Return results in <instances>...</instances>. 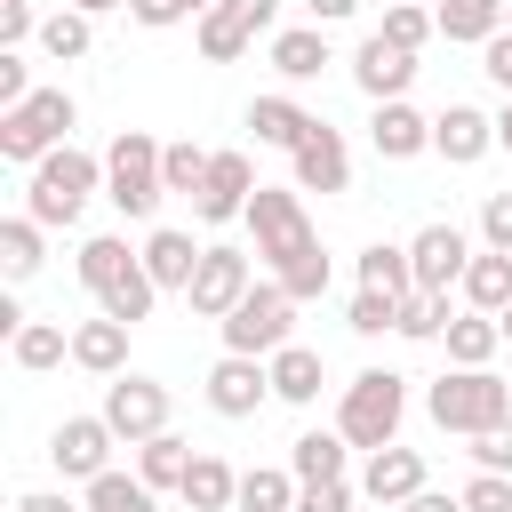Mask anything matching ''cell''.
I'll list each match as a JSON object with an SVG mask.
<instances>
[{
    "label": "cell",
    "mask_w": 512,
    "mask_h": 512,
    "mask_svg": "<svg viewBox=\"0 0 512 512\" xmlns=\"http://www.w3.org/2000/svg\"><path fill=\"white\" fill-rule=\"evenodd\" d=\"M104 192V160H88L80 144H56L40 168H32V184H24V216L32 224H80V208Z\"/></svg>",
    "instance_id": "obj_1"
},
{
    "label": "cell",
    "mask_w": 512,
    "mask_h": 512,
    "mask_svg": "<svg viewBox=\"0 0 512 512\" xmlns=\"http://www.w3.org/2000/svg\"><path fill=\"white\" fill-rule=\"evenodd\" d=\"M424 408H432V424H440V432L480 440V432L512 424V384H504L496 368H448V376L424 392Z\"/></svg>",
    "instance_id": "obj_2"
},
{
    "label": "cell",
    "mask_w": 512,
    "mask_h": 512,
    "mask_svg": "<svg viewBox=\"0 0 512 512\" xmlns=\"http://www.w3.org/2000/svg\"><path fill=\"white\" fill-rule=\"evenodd\" d=\"M400 416H408V376H392V368H360L352 384H344V408H336V432L352 440V448H392L400 440Z\"/></svg>",
    "instance_id": "obj_3"
},
{
    "label": "cell",
    "mask_w": 512,
    "mask_h": 512,
    "mask_svg": "<svg viewBox=\"0 0 512 512\" xmlns=\"http://www.w3.org/2000/svg\"><path fill=\"white\" fill-rule=\"evenodd\" d=\"M160 152H168V144H152L144 128H120V136H112V152H104V200H112L128 224H144V216L168 200Z\"/></svg>",
    "instance_id": "obj_4"
},
{
    "label": "cell",
    "mask_w": 512,
    "mask_h": 512,
    "mask_svg": "<svg viewBox=\"0 0 512 512\" xmlns=\"http://www.w3.org/2000/svg\"><path fill=\"white\" fill-rule=\"evenodd\" d=\"M72 120H80V104L64 96V88H32L16 112H0V160H16V168H40L64 136H72Z\"/></svg>",
    "instance_id": "obj_5"
},
{
    "label": "cell",
    "mask_w": 512,
    "mask_h": 512,
    "mask_svg": "<svg viewBox=\"0 0 512 512\" xmlns=\"http://www.w3.org/2000/svg\"><path fill=\"white\" fill-rule=\"evenodd\" d=\"M248 232H256V256H264L272 272H288L296 256H312V248H320V232H312L304 200H296V192H280V184H256V200H248Z\"/></svg>",
    "instance_id": "obj_6"
},
{
    "label": "cell",
    "mask_w": 512,
    "mask_h": 512,
    "mask_svg": "<svg viewBox=\"0 0 512 512\" xmlns=\"http://www.w3.org/2000/svg\"><path fill=\"white\" fill-rule=\"evenodd\" d=\"M224 328V352H248V360H272L280 344H296L288 328H296V296L280 288V280H256L248 296H240V312L232 320H216Z\"/></svg>",
    "instance_id": "obj_7"
},
{
    "label": "cell",
    "mask_w": 512,
    "mask_h": 512,
    "mask_svg": "<svg viewBox=\"0 0 512 512\" xmlns=\"http://www.w3.org/2000/svg\"><path fill=\"white\" fill-rule=\"evenodd\" d=\"M96 416H104L128 448H144V440H160V432H168V384H152V376H112Z\"/></svg>",
    "instance_id": "obj_8"
},
{
    "label": "cell",
    "mask_w": 512,
    "mask_h": 512,
    "mask_svg": "<svg viewBox=\"0 0 512 512\" xmlns=\"http://www.w3.org/2000/svg\"><path fill=\"white\" fill-rule=\"evenodd\" d=\"M248 288H256L248 248H208V256H200V272H192V288H184V304H192L200 320H232Z\"/></svg>",
    "instance_id": "obj_9"
},
{
    "label": "cell",
    "mask_w": 512,
    "mask_h": 512,
    "mask_svg": "<svg viewBox=\"0 0 512 512\" xmlns=\"http://www.w3.org/2000/svg\"><path fill=\"white\" fill-rule=\"evenodd\" d=\"M112 424L104 416H64L56 432H48V464L64 472V480H104L112 472Z\"/></svg>",
    "instance_id": "obj_10"
},
{
    "label": "cell",
    "mask_w": 512,
    "mask_h": 512,
    "mask_svg": "<svg viewBox=\"0 0 512 512\" xmlns=\"http://www.w3.org/2000/svg\"><path fill=\"white\" fill-rule=\"evenodd\" d=\"M408 264H416V288H424V296H448V288H464L472 240H464L456 224H424V232L408 240Z\"/></svg>",
    "instance_id": "obj_11"
},
{
    "label": "cell",
    "mask_w": 512,
    "mask_h": 512,
    "mask_svg": "<svg viewBox=\"0 0 512 512\" xmlns=\"http://www.w3.org/2000/svg\"><path fill=\"white\" fill-rule=\"evenodd\" d=\"M248 200H256L248 152H216V160H208V184L192 192V216H200V224H232V216H248Z\"/></svg>",
    "instance_id": "obj_12"
},
{
    "label": "cell",
    "mask_w": 512,
    "mask_h": 512,
    "mask_svg": "<svg viewBox=\"0 0 512 512\" xmlns=\"http://www.w3.org/2000/svg\"><path fill=\"white\" fill-rule=\"evenodd\" d=\"M264 400H272V368H264V360L224 352V360L208 368V408H216V416H256Z\"/></svg>",
    "instance_id": "obj_13"
},
{
    "label": "cell",
    "mask_w": 512,
    "mask_h": 512,
    "mask_svg": "<svg viewBox=\"0 0 512 512\" xmlns=\"http://www.w3.org/2000/svg\"><path fill=\"white\" fill-rule=\"evenodd\" d=\"M288 160H296V192H352V152H344V136L328 120H312V136Z\"/></svg>",
    "instance_id": "obj_14"
},
{
    "label": "cell",
    "mask_w": 512,
    "mask_h": 512,
    "mask_svg": "<svg viewBox=\"0 0 512 512\" xmlns=\"http://www.w3.org/2000/svg\"><path fill=\"white\" fill-rule=\"evenodd\" d=\"M352 80H360V96L400 104V96H408V80H416V56H408V48H392L384 32H368V40H360V56H352Z\"/></svg>",
    "instance_id": "obj_15"
},
{
    "label": "cell",
    "mask_w": 512,
    "mask_h": 512,
    "mask_svg": "<svg viewBox=\"0 0 512 512\" xmlns=\"http://www.w3.org/2000/svg\"><path fill=\"white\" fill-rule=\"evenodd\" d=\"M488 144H496V120H488L480 104H448V112L432 120V152H440L448 168H472V160H488Z\"/></svg>",
    "instance_id": "obj_16"
},
{
    "label": "cell",
    "mask_w": 512,
    "mask_h": 512,
    "mask_svg": "<svg viewBox=\"0 0 512 512\" xmlns=\"http://www.w3.org/2000/svg\"><path fill=\"white\" fill-rule=\"evenodd\" d=\"M368 144H376V160H416V152H432V120H424L408 96H400V104H376Z\"/></svg>",
    "instance_id": "obj_17"
},
{
    "label": "cell",
    "mask_w": 512,
    "mask_h": 512,
    "mask_svg": "<svg viewBox=\"0 0 512 512\" xmlns=\"http://www.w3.org/2000/svg\"><path fill=\"white\" fill-rule=\"evenodd\" d=\"M416 488H424V456H416V448H400V440H392V448H376V456H368V472H360V496H368V504H408Z\"/></svg>",
    "instance_id": "obj_18"
},
{
    "label": "cell",
    "mask_w": 512,
    "mask_h": 512,
    "mask_svg": "<svg viewBox=\"0 0 512 512\" xmlns=\"http://www.w3.org/2000/svg\"><path fill=\"white\" fill-rule=\"evenodd\" d=\"M72 360H80L88 376H104V384L128 376V320H104V312L80 320V328H72Z\"/></svg>",
    "instance_id": "obj_19"
},
{
    "label": "cell",
    "mask_w": 512,
    "mask_h": 512,
    "mask_svg": "<svg viewBox=\"0 0 512 512\" xmlns=\"http://www.w3.org/2000/svg\"><path fill=\"white\" fill-rule=\"evenodd\" d=\"M200 256H208V248H200L192 232H168V224H160V232L144 240V272H152V288H192Z\"/></svg>",
    "instance_id": "obj_20"
},
{
    "label": "cell",
    "mask_w": 512,
    "mask_h": 512,
    "mask_svg": "<svg viewBox=\"0 0 512 512\" xmlns=\"http://www.w3.org/2000/svg\"><path fill=\"white\" fill-rule=\"evenodd\" d=\"M136 264H144V248H128L120 232H96V240H80V288H96V296H104V288H120Z\"/></svg>",
    "instance_id": "obj_21"
},
{
    "label": "cell",
    "mask_w": 512,
    "mask_h": 512,
    "mask_svg": "<svg viewBox=\"0 0 512 512\" xmlns=\"http://www.w3.org/2000/svg\"><path fill=\"white\" fill-rule=\"evenodd\" d=\"M264 368H272V400H288V408H312L320 400V352L312 344H280Z\"/></svg>",
    "instance_id": "obj_22"
},
{
    "label": "cell",
    "mask_w": 512,
    "mask_h": 512,
    "mask_svg": "<svg viewBox=\"0 0 512 512\" xmlns=\"http://www.w3.org/2000/svg\"><path fill=\"white\" fill-rule=\"evenodd\" d=\"M344 456H352L344 432H304L288 448V472H296V488H328V480H344Z\"/></svg>",
    "instance_id": "obj_23"
},
{
    "label": "cell",
    "mask_w": 512,
    "mask_h": 512,
    "mask_svg": "<svg viewBox=\"0 0 512 512\" xmlns=\"http://www.w3.org/2000/svg\"><path fill=\"white\" fill-rule=\"evenodd\" d=\"M464 304H472V312H488V320H504V312H512V256L480 248V256L464 264Z\"/></svg>",
    "instance_id": "obj_24"
},
{
    "label": "cell",
    "mask_w": 512,
    "mask_h": 512,
    "mask_svg": "<svg viewBox=\"0 0 512 512\" xmlns=\"http://www.w3.org/2000/svg\"><path fill=\"white\" fill-rule=\"evenodd\" d=\"M320 64H328V32H320V24L272 32V72H280V80H320Z\"/></svg>",
    "instance_id": "obj_25"
},
{
    "label": "cell",
    "mask_w": 512,
    "mask_h": 512,
    "mask_svg": "<svg viewBox=\"0 0 512 512\" xmlns=\"http://www.w3.org/2000/svg\"><path fill=\"white\" fill-rule=\"evenodd\" d=\"M248 128H256V144H280V152H296V144L312 136V112H304L296 96H256V104H248Z\"/></svg>",
    "instance_id": "obj_26"
},
{
    "label": "cell",
    "mask_w": 512,
    "mask_h": 512,
    "mask_svg": "<svg viewBox=\"0 0 512 512\" xmlns=\"http://www.w3.org/2000/svg\"><path fill=\"white\" fill-rule=\"evenodd\" d=\"M40 264H48V224H32V216H0V272H8V288L32 280Z\"/></svg>",
    "instance_id": "obj_27"
},
{
    "label": "cell",
    "mask_w": 512,
    "mask_h": 512,
    "mask_svg": "<svg viewBox=\"0 0 512 512\" xmlns=\"http://www.w3.org/2000/svg\"><path fill=\"white\" fill-rule=\"evenodd\" d=\"M192 512H232L240 504V472L224 464V456H192V472H184V488H176Z\"/></svg>",
    "instance_id": "obj_28"
},
{
    "label": "cell",
    "mask_w": 512,
    "mask_h": 512,
    "mask_svg": "<svg viewBox=\"0 0 512 512\" xmlns=\"http://www.w3.org/2000/svg\"><path fill=\"white\" fill-rule=\"evenodd\" d=\"M432 16H440V32H448V40H472V48H488V40L504 32L512 0H440Z\"/></svg>",
    "instance_id": "obj_29"
},
{
    "label": "cell",
    "mask_w": 512,
    "mask_h": 512,
    "mask_svg": "<svg viewBox=\"0 0 512 512\" xmlns=\"http://www.w3.org/2000/svg\"><path fill=\"white\" fill-rule=\"evenodd\" d=\"M360 288H376V296H416V264H408V248L368 240V248H360Z\"/></svg>",
    "instance_id": "obj_30"
},
{
    "label": "cell",
    "mask_w": 512,
    "mask_h": 512,
    "mask_svg": "<svg viewBox=\"0 0 512 512\" xmlns=\"http://www.w3.org/2000/svg\"><path fill=\"white\" fill-rule=\"evenodd\" d=\"M8 352H16V368H24V376H48L56 360H72V336H64L56 320H24V328L8 336Z\"/></svg>",
    "instance_id": "obj_31"
},
{
    "label": "cell",
    "mask_w": 512,
    "mask_h": 512,
    "mask_svg": "<svg viewBox=\"0 0 512 512\" xmlns=\"http://www.w3.org/2000/svg\"><path fill=\"white\" fill-rule=\"evenodd\" d=\"M496 344H504V328H496L488 312H456V320H448V360H456V368H488Z\"/></svg>",
    "instance_id": "obj_32"
},
{
    "label": "cell",
    "mask_w": 512,
    "mask_h": 512,
    "mask_svg": "<svg viewBox=\"0 0 512 512\" xmlns=\"http://www.w3.org/2000/svg\"><path fill=\"white\" fill-rule=\"evenodd\" d=\"M184 472H192V448L176 440V432H160V440H144L136 448V480L160 496V488H184Z\"/></svg>",
    "instance_id": "obj_33"
},
{
    "label": "cell",
    "mask_w": 512,
    "mask_h": 512,
    "mask_svg": "<svg viewBox=\"0 0 512 512\" xmlns=\"http://www.w3.org/2000/svg\"><path fill=\"white\" fill-rule=\"evenodd\" d=\"M296 472H272V464H256V472H240V512H296Z\"/></svg>",
    "instance_id": "obj_34"
},
{
    "label": "cell",
    "mask_w": 512,
    "mask_h": 512,
    "mask_svg": "<svg viewBox=\"0 0 512 512\" xmlns=\"http://www.w3.org/2000/svg\"><path fill=\"white\" fill-rule=\"evenodd\" d=\"M448 320H456V312H448V296H424V288H416V296H400V320H392V336H408V344H432V336H448Z\"/></svg>",
    "instance_id": "obj_35"
},
{
    "label": "cell",
    "mask_w": 512,
    "mask_h": 512,
    "mask_svg": "<svg viewBox=\"0 0 512 512\" xmlns=\"http://www.w3.org/2000/svg\"><path fill=\"white\" fill-rule=\"evenodd\" d=\"M88 40H96V24H88L80 8H56V16L40 24V48H48L56 64H80V56H88Z\"/></svg>",
    "instance_id": "obj_36"
},
{
    "label": "cell",
    "mask_w": 512,
    "mask_h": 512,
    "mask_svg": "<svg viewBox=\"0 0 512 512\" xmlns=\"http://www.w3.org/2000/svg\"><path fill=\"white\" fill-rule=\"evenodd\" d=\"M88 512H160V504L136 472H104V480H88Z\"/></svg>",
    "instance_id": "obj_37"
},
{
    "label": "cell",
    "mask_w": 512,
    "mask_h": 512,
    "mask_svg": "<svg viewBox=\"0 0 512 512\" xmlns=\"http://www.w3.org/2000/svg\"><path fill=\"white\" fill-rule=\"evenodd\" d=\"M432 32H440V16H432L424 0H392V8H384V40H392V48H408V56H416Z\"/></svg>",
    "instance_id": "obj_38"
},
{
    "label": "cell",
    "mask_w": 512,
    "mask_h": 512,
    "mask_svg": "<svg viewBox=\"0 0 512 512\" xmlns=\"http://www.w3.org/2000/svg\"><path fill=\"white\" fill-rule=\"evenodd\" d=\"M248 40H256V32H248L232 8H208V16H200V56H208V64H232Z\"/></svg>",
    "instance_id": "obj_39"
},
{
    "label": "cell",
    "mask_w": 512,
    "mask_h": 512,
    "mask_svg": "<svg viewBox=\"0 0 512 512\" xmlns=\"http://www.w3.org/2000/svg\"><path fill=\"white\" fill-rule=\"evenodd\" d=\"M152 296H160V288H152V272L136 264V272H128L120 288H104L96 304H104V320H128V328H136V320H152Z\"/></svg>",
    "instance_id": "obj_40"
},
{
    "label": "cell",
    "mask_w": 512,
    "mask_h": 512,
    "mask_svg": "<svg viewBox=\"0 0 512 512\" xmlns=\"http://www.w3.org/2000/svg\"><path fill=\"white\" fill-rule=\"evenodd\" d=\"M208 160H216V152H200V144H168V152H160V176H168V192H184V200H192V192L208 184Z\"/></svg>",
    "instance_id": "obj_41"
},
{
    "label": "cell",
    "mask_w": 512,
    "mask_h": 512,
    "mask_svg": "<svg viewBox=\"0 0 512 512\" xmlns=\"http://www.w3.org/2000/svg\"><path fill=\"white\" fill-rule=\"evenodd\" d=\"M344 320H352V336H384V328L400 320V296H376V288H360V296L344 304Z\"/></svg>",
    "instance_id": "obj_42"
},
{
    "label": "cell",
    "mask_w": 512,
    "mask_h": 512,
    "mask_svg": "<svg viewBox=\"0 0 512 512\" xmlns=\"http://www.w3.org/2000/svg\"><path fill=\"white\" fill-rule=\"evenodd\" d=\"M272 280H280L296 304H312V296H328V256L312 248V256H296V264H288V272H272Z\"/></svg>",
    "instance_id": "obj_43"
},
{
    "label": "cell",
    "mask_w": 512,
    "mask_h": 512,
    "mask_svg": "<svg viewBox=\"0 0 512 512\" xmlns=\"http://www.w3.org/2000/svg\"><path fill=\"white\" fill-rule=\"evenodd\" d=\"M464 512H512V480L504 472H472L464 480Z\"/></svg>",
    "instance_id": "obj_44"
},
{
    "label": "cell",
    "mask_w": 512,
    "mask_h": 512,
    "mask_svg": "<svg viewBox=\"0 0 512 512\" xmlns=\"http://www.w3.org/2000/svg\"><path fill=\"white\" fill-rule=\"evenodd\" d=\"M480 240H488L496 256H512V192H488V200H480Z\"/></svg>",
    "instance_id": "obj_45"
},
{
    "label": "cell",
    "mask_w": 512,
    "mask_h": 512,
    "mask_svg": "<svg viewBox=\"0 0 512 512\" xmlns=\"http://www.w3.org/2000/svg\"><path fill=\"white\" fill-rule=\"evenodd\" d=\"M472 464H480V472H504V480H512V424L480 432V440H472Z\"/></svg>",
    "instance_id": "obj_46"
},
{
    "label": "cell",
    "mask_w": 512,
    "mask_h": 512,
    "mask_svg": "<svg viewBox=\"0 0 512 512\" xmlns=\"http://www.w3.org/2000/svg\"><path fill=\"white\" fill-rule=\"evenodd\" d=\"M32 96V72H24V56L16 48H0V112H16Z\"/></svg>",
    "instance_id": "obj_47"
},
{
    "label": "cell",
    "mask_w": 512,
    "mask_h": 512,
    "mask_svg": "<svg viewBox=\"0 0 512 512\" xmlns=\"http://www.w3.org/2000/svg\"><path fill=\"white\" fill-rule=\"evenodd\" d=\"M128 16H136V24H152V32H168V24L200 16V8H192V0H128Z\"/></svg>",
    "instance_id": "obj_48"
},
{
    "label": "cell",
    "mask_w": 512,
    "mask_h": 512,
    "mask_svg": "<svg viewBox=\"0 0 512 512\" xmlns=\"http://www.w3.org/2000/svg\"><path fill=\"white\" fill-rule=\"evenodd\" d=\"M40 24H48V16H32V0H0V40H8V48H16V40H32Z\"/></svg>",
    "instance_id": "obj_49"
},
{
    "label": "cell",
    "mask_w": 512,
    "mask_h": 512,
    "mask_svg": "<svg viewBox=\"0 0 512 512\" xmlns=\"http://www.w3.org/2000/svg\"><path fill=\"white\" fill-rule=\"evenodd\" d=\"M352 496H360L352 480H328V488H304V496H296V512H352Z\"/></svg>",
    "instance_id": "obj_50"
},
{
    "label": "cell",
    "mask_w": 512,
    "mask_h": 512,
    "mask_svg": "<svg viewBox=\"0 0 512 512\" xmlns=\"http://www.w3.org/2000/svg\"><path fill=\"white\" fill-rule=\"evenodd\" d=\"M480 72H488V80H496V88L512 96V32H496V40L480 48Z\"/></svg>",
    "instance_id": "obj_51"
},
{
    "label": "cell",
    "mask_w": 512,
    "mask_h": 512,
    "mask_svg": "<svg viewBox=\"0 0 512 512\" xmlns=\"http://www.w3.org/2000/svg\"><path fill=\"white\" fill-rule=\"evenodd\" d=\"M216 8H232L248 32H272V16H280V0H216Z\"/></svg>",
    "instance_id": "obj_52"
},
{
    "label": "cell",
    "mask_w": 512,
    "mask_h": 512,
    "mask_svg": "<svg viewBox=\"0 0 512 512\" xmlns=\"http://www.w3.org/2000/svg\"><path fill=\"white\" fill-rule=\"evenodd\" d=\"M400 512H464V496H440V488H416Z\"/></svg>",
    "instance_id": "obj_53"
},
{
    "label": "cell",
    "mask_w": 512,
    "mask_h": 512,
    "mask_svg": "<svg viewBox=\"0 0 512 512\" xmlns=\"http://www.w3.org/2000/svg\"><path fill=\"white\" fill-rule=\"evenodd\" d=\"M16 512H88V504H72V496H48V488H40V496H16Z\"/></svg>",
    "instance_id": "obj_54"
},
{
    "label": "cell",
    "mask_w": 512,
    "mask_h": 512,
    "mask_svg": "<svg viewBox=\"0 0 512 512\" xmlns=\"http://www.w3.org/2000/svg\"><path fill=\"white\" fill-rule=\"evenodd\" d=\"M304 8H312V24H344L360 0H304Z\"/></svg>",
    "instance_id": "obj_55"
},
{
    "label": "cell",
    "mask_w": 512,
    "mask_h": 512,
    "mask_svg": "<svg viewBox=\"0 0 512 512\" xmlns=\"http://www.w3.org/2000/svg\"><path fill=\"white\" fill-rule=\"evenodd\" d=\"M64 8H80V16H104V8H128V0H64Z\"/></svg>",
    "instance_id": "obj_56"
},
{
    "label": "cell",
    "mask_w": 512,
    "mask_h": 512,
    "mask_svg": "<svg viewBox=\"0 0 512 512\" xmlns=\"http://www.w3.org/2000/svg\"><path fill=\"white\" fill-rule=\"evenodd\" d=\"M496 144H512V96H504V112H496Z\"/></svg>",
    "instance_id": "obj_57"
},
{
    "label": "cell",
    "mask_w": 512,
    "mask_h": 512,
    "mask_svg": "<svg viewBox=\"0 0 512 512\" xmlns=\"http://www.w3.org/2000/svg\"><path fill=\"white\" fill-rule=\"evenodd\" d=\"M496 328H504V344H512V312H504V320H496Z\"/></svg>",
    "instance_id": "obj_58"
},
{
    "label": "cell",
    "mask_w": 512,
    "mask_h": 512,
    "mask_svg": "<svg viewBox=\"0 0 512 512\" xmlns=\"http://www.w3.org/2000/svg\"><path fill=\"white\" fill-rule=\"evenodd\" d=\"M192 8H200V16H208V8H216V0H192Z\"/></svg>",
    "instance_id": "obj_59"
},
{
    "label": "cell",
    "mask_w": 512,
    "mask_h": 512,
    "mask_svg": "<svg viewBox=\"0 0 512 512\" xmlns=\"http://www.w3.org/2000/svg\"><path fill=\"white\" fill-rule=\"evenodd\" d=\"M504 32H512V16H504Z\"/></svg>",
    "instance_id": "obj_60"
}]
</instances>
